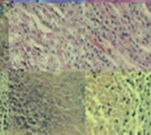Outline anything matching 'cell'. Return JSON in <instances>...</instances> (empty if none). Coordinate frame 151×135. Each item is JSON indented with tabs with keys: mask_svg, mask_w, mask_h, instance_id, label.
I'll return each instance as SVG.
<instances>
[{
	"mask_svg": "<svg viewBox=\"0 0 151 135\" xmlns=\"http://www.w3.org/2000/svg\"><path fill=\"white\" fill-rule=\"evenodd\" d=\"M10 69L97 73L148 54L151 15L140 3H10Z\"/></svg>",
	"mask_w": 151,
	"mask_h": 135,
	"instance_id": "6da1fadb",
	"label": "cell"
},
{
	"mask_svg": "<svg viewBox=\"0 0 151 135\" xmlns=\"http://www.w3.org/2000/svg\"><path fill=\"white\" fill-rule=\"evenodd\" d=\"M85 74L9 69L8 134H81Z\"/></svg>",
	"mask_w": 151,
	"mask_h": 135,
	"instance_id": "7a4b0ae2",
	"label": "cell"
},
{
	"mask_svg": "<svg viewBox=\"0 0 151 135\" xmlns=\"http://www.w3.org/2000/svg\"><path fill=\"white\" fill-rule=\"evenodd\" d=\"M84 129L90 134L151 133V74H85Z\"/></svg>",
	"mask_w": 151,
	"mask_h": 135,
	"instance_id": "3957f363",
	"label": "cell"
},
{
	"mask_svg": "<svg viewBox=\"0 0 151 135\" xmlns=\"http://www.w3.org/2000/svg\"><path fill=\"white\" fill-rule=\"evenodd\" d=\"M10 126V91L9 70L0 71V135L9 132Z\"/></svg>",
	"mask_w": 151,
	"mask_h": 135,
	"instance_id": "277c9868",
	"label": "cell"
},
{
	"mask_svg": "<svg viewBox=\"0 0 151 135\" xmlns=\"http://www.w3.org/2000/svg\"><path fill=\"white\" fill-rule=\"evenodd\" d=\"M8 7L9 2L0 3V71L10 69Z\"/></svg>",
	"mask_w": 151,
	"mask_h": 135,
	"instance_id": "5b68a950",
	"label": "cell"
},
{
	"mask_svg": "<svg viewBox=\"0 0 151 135\" xmlns=\"http://www.w3.org/2000/svg\"><path fill=\"white\" fill-rule=\"evenodd\" d=\"M84 0H9V3H81Z\"/></svg>",
	"mask_w": 151,
	"mask_h": 135,
	"instance_id": "8992f818",
	"label": "cell"
},
{
	"mask_svg": "<svg viewBox=\"0 0 151 135\" xmlns=\"http://www.w3.org/2000/svg\"><path fill=\"white\" fill-rule=\"evenodd\" d=\"M3 2H9V0H0V3H3Z\"/></svg>",
	"mask_w": 151,
	"mask_h": 135,
	"instance_id": "52a82bcc",
	"label": "cell"
}]
</instances>
